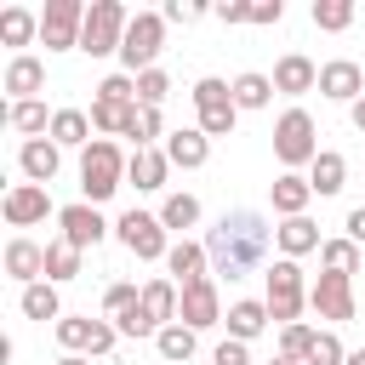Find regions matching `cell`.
Listing matches in <instances>:
<instances>
[{
	"instance_id": "44dd1931",
	"label": "cell",
	"mask_w": 365,
	"mask_h": 365,
	"mask_svg": "<svg viewBox=\"0 0 365 365\" xmlns=\"http://www.w3.org/2000/svg\"><path fill=\"white\" fill-rule=\"evenodd\" d=\"M222 325H228V336H234V342H257V336L274 325V314H268V302H262V297H240V302H228Z\"/></svg>"
},
{
	"instance_id": "f546056e",
	"label": "cell",
	"mask_w": 365,
	"mask_h": 365,
	"mask_svg": "<svg viewBox=\"0 0 365 365\" xmlns=\"http://www.w3.org/2000/svg\"><path fill=\"white\" fill-rule=\"evenodd\" d=\"M51 143H57V148H91V114L57 108V114H51Z\"/></svg>"
},
{
	"instance_id": "9c48e42d",
	"label": "cell",
	"mask_w": 365,
	"mask_h": 365,
	"mask_svg": "<svg viewBox=\"0 0 365 365\" xmlns=\"http://www.w3.org/2000/svg\"><path fill=\"white\" fill-rule=\"evenodd\" d=\"M86 0H46L40 11V46L46 51H80V29H86Z\"/></svg>"
},
{
	"instance_id": "b9f144b4",
	"label": "cell",
	"mask_w": 365,
	"mask_h": 365,
	"mask_svg": "<svg viewBox=\"0 0 365 365\" xmlns=\"http://www.w3.org/2000/svg\"><path fill=\"white\" fill-rule=\"evenodd\" d=\"M308 365H348V348H342V336H336V331H319V336H314V354H308Z\"/></svg>"
},
{
	"instance_id": "e575fe53",
	"label": "cell",
	"mask_w": 365,
	"mask_h": 365,
	"mask_svg": "<svg viewBox=\"0 0 365 365\" xmlns=\"http://www.w3.org/2000/svg\"><path fill=\"white\" fill-rule=\"evenodd\" d=\"M46 279H51V285L80 279V251H74L68 240H46Z\"/></svg>"
},
{
	"instance_id": "e0dca14e",
	"label": "cell",
	"mask_w": 365,
	"mask_h": 365,
	"mask_svg": "<svg viewBox=\"0 0 365 365\" xmlns=\"http://www.w3.org/2000/svg\"><path fill=\"white\" fill-rule=\"evenodd\" d=\"M0 86L11 91V103H34V97L46 91V63H40L34 51H17V57L6 63V74H0Z\"/></svg>"
},
{
	"instance_id": "277c9868",
	"label": "cell",
	"mask_w": 365,
	"mask_h": 365,
	"mask_svg": "<svg viewBox=\"0 0 365 365\" xmlns=\"http://www.w3.org/2000/svg\"><path fill=\"white\" fill-rule=\"evenodd\" d=\"M262 302H268L274 325H297V314L308 308V279H302V268L291 257H274L262 268Z\"/></svg>"
},
{
	"instance_id": "7c38bea8",
	"label": "cell",
	"mask_w": 365,
	"mask_h": 365,
	"mask_svg": "<svg viewBox=\"0 0 365 365\" xmlns=\"http://www.w3.org/2000/svg\"><path fill=\"white\" fill-rule=\"evenodd\" d=\"M57 228H63L57 240H68L74 251H91V245H97V240L108 234V222H103V211H97V205H86V200H74V205H63V211H57Z\"/></svg>"
},
{
	"instance_id": "8992f818",
	"label": "cell",
	"mask_w": 365,
	"mask_h": 365,
	"mask_svg": "<svg viewBox=\"0 0 365 365\" xmlns=\"http://www.w3.org/2000/svg\"><path fill=\"white\" fill-rule=\"evenodd\" d=\"M114 240L137 257V262H165L171 257V234H165V222H160V211H120V222H114Z\"/></svg>"
},
{
	"instance_id": "836d02e7",
	"label": "cell",
	"mask_w": 365,
	"mask_h": 365,
	"mask_svg": "<svg viewBox=\"0 0 365 365\" xmlns=\"http://www.w3.org/2000/svg\"><path fill=\"white\" fill-rule=\"evenodd\" d=\"M359 262H365V257H359V245H354L348 234L319 245V268H325V274H348V279H354V274H359Z\"/></svg>"
},
{
	"instance_id": "83f0119b",
	"label": "cell",
	"mask_w": 365,
	"mask_h": 365,
	"mask_svg": "<svg viewBox=\"0 0 365 365\" xmlns=\"http://www.w3.org/2000/svg\"><path fill=\"white\" fill-rule=\"evenodd\" d=\"M17 308H23V319H63V297H57V285L51 279H40V285H23L17 291Z\"/></svg>"
},
{
	"instance_id": "ab89813d",
	"label": "cell",
	"mask_w": 365,
	"mask_h": 365,
	"mask_svg": "<svg viewBox=\"0 0 365 365\" xmlns=\"http://www.w3.org/2000/svg\"><path fill=\"white\" fill-rule=\"evenodd\" d=\"M165 97H171V74H165V68H143V74H137V103H143V108H160Z\"/></svg>"
},
{
	"instance_id": "4dcf8cb0",
	"label": "cell",
	"mask_w": 365,
	"mask_h": 365,
	"mask_svg": "<svg viewBox=\"0 0 365 365\" xmlns=\"http://www.w3.org/2000/svg\"><path fill=\"white\" fill-rule=\"evenodd\" d=\"M154 348H160V359H165V365H188V359H194V348H200V331H188L182 319H171V325L154 336Z\"/></svg>"
},
{
	"instance_id": "ac0fdd59",
	"label": "cell",
	"mask_w": 365,
	"mask_h": 365,
	"mask_svg": "<svg viewBox=\"0 0 365 365\" xmlns=\"http://www.w3.org/2000/svg\"><path fill=\"white\" fill-rule=\"evenodd\" d=\"M160 148H165V160H171L177 171H200V165L211 160V137H205L200 125H177Z\"/></svg>"
},
{
	"instance_id": "4316f807",
	"label": "cell",
	"mask_w": 365,
	"mask_h": 365,
	"mask_svg": "<svg viewBox=\"0 0 365 365\" xmlns=\"http://www.w3.org/2000/svg\"><path fill=\"white\" fill-rule=\"evenodd\" d=\"M228 91H234V108H240V114H245V108H268V103H274V74L245 68V74L228 80Z\"/></svg>"
},
{
	"instance_id": "f907efd6",
	"label": "cell",
	"mask_w": 365,
	"mask_h": 365,
	"mask_svg": "<svg viewBox=\"0 0 365 365\" xmlns=\"http://www.w3.org/2000/svg\"><path fill=\"white\" fill-rule=\"evenodd\" d=\"M348 365H365V348H348Z\"/></svg>"
},
{
	"instance_id": "1f68e13d",
	"label": "cell",
	"mask_w": 365,
	"mask_h": 365,
	"mask_svg": "<svg viewBox=\"0 0 365 365\" xmlns=\"http://www.w3.org/2000/svg\"><path fill=\"white\" fill-rule=\"evenodd\" d=\"M29 40H40V11L6 6L0 11V46H29Z\"/></svg>"
},
{
	"instance_id": "8d00e7d4",
	"label": "cell",
	"mask_w": 365,
	"mask_h": 365,
	"mask_svg": "<svg viewBox=\"0 0 365 365\" xmlns=\"http://www.w3.org/2000/svg\"><path fill=\"white\" fill-rule=\"evenodd\" d=\"M91 314H63L51 331H57V342H63V354H91Z\"/></svg>"
},
{
	"instance_id": "d6a6232c",
	"label": "cell",
	"mask_w": 365,
	"mask_h": 365,
	"mask_svg": "<svg viewBox=\"0 0 365 365\" xmlns=\"http://www.w3.org/2000/svg\"><path fill=\"white\" fill-rule=\"evenodd\" d=\"M6 125L23 131V143H29V137H51V114H46L40 97H34V103H11V108H6Z\"/></svg>"
},
{
	"instance_id": "f6af8a7d",
	"label": "cell",
	"mask_w": 365,
	"mask_h": 365,
	"mask_svg": "<svg viewBox=\"0 0 365 365\" xmlns=\"http://www.w3.org/2000/svg\"><path fill=\"white\" fill-rule=\"evenodd\" d=\"M217 23H228V29L234 23H251V0H222L217 6Z\"/></svg>"
},
{
	"instance_id": "681fc988",
	"label": "cell",
	"mask_w": 365,
	"mask_h": 365,
	"mask_svg": "<svg viewBox=\"0 0 365 365\" xmlns=\"http://www.w3.org/2000/svg\"><path fill=\"white\" fill-rule=\"evenodd\" d=\"M57 365H91V359H86V354H63Z\"/></svg>"
},
{
	"instance_id": "2e32d148",
	"label": "cell",
	"mask_w": 365,
	"mask_h": 365,
	"mask_svg": "<svg viewBox=\"0 0 365 365\" xmlns=\"http://www.w3.org/2000/svg\"><path fill=\"white\" fill-rule=\"evenodd\" d=\"M165 274H171V285H177V291H188V285L211 279L205 240H177V245H171V257H165Z\"/></svg>"
},
{
	"instance_id": "ee69618b",
	"label": "cell",
	"mask_w": 365,
	"mask_h": 365,
	"mask_svg": "<svg viewBox=\"0 0 365 365\" xmlns=\"http://www.w3.org/2000/svg\"><path fill=\"white\" fill-rule=\"evenodd\" d=\"M205 11H211V6H200V0H171V6H165V23H200Z\"/></svg>"
},
{
	"instance_id": "74e56055",
	"label": "cell",
	"mask_w": 365,
	"mask_h": 365,
	"mask_svg": "<svg viewBox=\"0 0 365 365\" xmlns=\"http://www.w3.org/2000/svg\"><path fill=\"white\" fill-rule=\"evenodd\" d=\"M314 29H325V34H342L348 23H354V0H314Z\"/></svg>"
},
{
	"instance_id": "52a82bcc",
	"label": "cell",
	"mask_w": 365,
	"mask_h": 365,
	"mask_svg": "<svg viewBox=\"0 0 365 365\" xmlns=\"http://www.w3.org/2000/svg\"><path fill=\"white\" fill-rule=\"evenodd\" d=\"M160 51H165V11H137L125 29V46H120V68L125 74L160 68Z\"/></svg>"
},
{
	"instance_id": "816d5d0a",
	"label": "cell",
	"mask_w": 365,
	"mask_h": 365,
	"mask_svg": "<svg viewBox=\"0 0 365 365\" xmlns=\"http://www.w3.org/2000/svg\"><path fill=\"white\" fill-rule=\"evenodd\" d=\"M268 365H297V359H285V354H274V359H268Z\"/></svg>"
},
{
	"instance_id": "ffe728a7",
	"label": "cell",
	"mask_w": 365,
	"mask_h": 365,
	"mask_svg": "<svg viewBox=\"0 0 365 365\" xmlns=\"http://www.w3.org/2000/svg\"><path fill=\"white\" fill-rule=\"evenodd\" d=\"M6 274L17 285H40L46 279V245H34L29 234H11L6 240Z\"/></svg>"
},
{
	"instance_id": "f1b7e54d",
	"label": "cell",
	"mask_w": 365,
	"mask_h": 365,
	"mask_svg": "<svg viewBox=\"0 0 365 365\" xmlns=\"http://www.w3.org/2000/svg\"><path fill=\"white\" fill-rule=\"evenodd\" d=\"M177 308H182V291H177L171 279H148V285H143V314H148L160 331L177 319Z\"/></svg>"
},
{
	"instance_id": "603a6c76",
	"label": "cell",
	"mask_w": 365,
	"mask_h": 365,
	"mask_svg": "<svg viewBox=\"0 0 365 365\" xmlns=\"http://www.w3.org/2000/svg\"><path fill=\"white\" fill-rule=\"evenodd\" d=\"M137 114H143V103L91 97V131H97V137H137Z\"/></svg>"
},
{
	"instance_id": "8fae6325",
	"label": "cell",
	"mask_w": 365,
	"mask_h": 365,
	"mask_svg": "<svg viewBox=\"0 0 365 365\" xmlns=\"http://www.w3.org/2000/svg\"><path fill=\"white\" fill-rule=\"evenodd\" d=\"M0 217H6V228H34V222L57 217L51 188H40V182H11L6 200H0Z\"/></svg>"
},
{
	"instance_id": "7dc6e473",
	"label": "cell",
	"mask_w": 365,
	"mask_h": 365,
	"mask_svg": "<svg viewBox=\"0 0 365 365\" xmlns=\"http://www.w3.org/2000/svg\"><path fill=\"white\" fill-rule=\"evenodd\" d=\"M348 240H354V245H365V205H354V211H348Z\"/></svg>"
},
{
	"instance_id": "7bdbcfd3",
	"label": "cell",
	"mask_w": 365,
	"mask_h": 365,
	"mask_svg": "<svg viewBox=\"0 0 365 365\" xmlns=\"http://www.w3.org/2000/svg\"><path fill=\"white\" fill-rule=\"evenodd\" d=\"M211 365H251V342H234V336H222V342L211 348Z\"/></svg>"
},
{
	"instance_id": "30bf717a",
	"label": "cell",
	"mask_w": 365,
	"mask_h": 365,
	"mask_svg": "<svg viewBox=\"0 0 365 365\" xmlns=\"http://www.w3.org/2000/svg\"><path fill=\"white\" fill-rule=\"evenodd\" d=\"M308 308H314L319 319H331V325H348V319L359 314V302H354V279L319 268V279L308 285Z\"/></svg>"
},
{
	"instance_id": "5b68a950",
	"label": "cell",
	"mask_w": 365,
	"mask_h": 365,
	"mask_svg": "<svg viewBox=\"0 0 365 365\" xmlns=\"http://www.w3.org/2000/svg\"><path fill=\"white\" fill-rule=\"evenodd\" d=\"M125 29H131V11H125L120 0H91L86 29H80V51H86V57H120Z\"/></svg>"
},
{
	"instance_id": "60d3db41",
	"label": "cell",
	"mask_w": 365,
	"mask_h": 365,
	"mask_svg": "<svg viewBox=\"0 0 365 365\" xmlns=\"http://www.w3.org/2000/svg\"><path fill=\"white\" fill-rule=\"evenodd\" d=\"M137 302H143V291H137L131 279H114V285L103 291V319H120V314H131Z\"/></svg>"
},
{
	"instance_id": "7a4b0ae2",
	"label": "cell",
	"mask_w": 365,
	"mask_h": 365,
	"mask_svg": "<svg viewBox=\"0 0 365 365\" xmlns=\"http://www.w3.org/2000/svg\"><path fill=\"white\" fill-rule=\"evenodd\" d=\"M125 165H131V154L114 137H91V148H80V194H86V205L114 200L120 182H125Z\"/></svg>"
},
{
	"instance_id": "3957f363",
	"label": "cell",
	"mask_w": 365,
	"mask_h": 365,
	"mask_svg": "<svg viewBox=\"0 0 365 365\" xmlns=\"http://www.w3.org/2000/svg\"><path fill=\"white\" fill-rule=\"evenodd\" d=\"M274 160H279L285 171H308V165L319 160V125H314V114H308L302 103H291V108L274 120Z\"/></svg>"
},
{
	"instance_id": "6da1fadb",
	"label": "cell",
	"mask_w": 365,
	"mask_h": 365,
	"mask_svg": "<svg viewBox=\"0 0 365 365\" xmlns=\"http://www.w3.org/2000/svg\"><path fill=\"white\" fill-rule=\"evenodd\" d=\"M268 245H274V228L262 211L240 205V211H222V222L205 234V257H211V279H245L257 268H268Z\"/></svg>"
},
{
	"instance_id": "9a60e30c",
	"label": "cell",
	"mask_w": 365,
	"mask_h": 365,
	"mask_svg": "<svg viewBox=\"0 0 365 365\" xmlns=\"http://www.w3.org/2000/svg\"><path fill=\"white\" fill-rule=\"evenodd\" d=\"M17 171H23V182L51 188V177L63 171V148H57L51 137H29V143L17 148Z\"/></svg>"
},
{
	"instance_id": "bcb514c9",
	"label": "cell",
	"mask_w": 365,
	"mask_h": 365,
	"mask_svg": "<svg viewBox=\"0 0 365 365\" xmlns=\"http://www.w3.org/2000/svg\"><path fill=\"white\" fill-rule=\"evenodd\" d=\"M279 17H285V6H279V0H251V23H262V29H268V23H279Z\"/></svg>"
},
{
	"instance_id": "cb8c5ba5",
	"label": "cell",
	"mask_w": 365,
	"mask_h": 365,
	"mask_svg": "<svg viewBox=\"0 0 365 365\" xmlns=\"http://www.w3.org/2000/svg\"><path fill=\"white\" fill-rule=\"evenodd\" d=\"M165 177H171V160H165V148L154 143V148H137L131 154V165H125V182L131 188H143V194H160L165 188Z\"/></svg>"
},
{
	"instance_id": "5bb4252c",
	"label": "cell",
	"mask_w": 365,
	"mask_h": 365,
	"mask_svg": "<svg viewBox=\"0 0 365 365\" xmlns=\"http://www.w3.org/2000/svg\"><path fill=\"white\" fill-rule=\"evenodd\" d=\"M319 97H331V103H359V97H365V68H359L354 57L319 63Z\"/></svg>"
},
{
	"instance_id": "d590c367",
	"label": "cell",
	"mask_w": 365,
	"mask_h": 365,
	"mask_svg": "<svg viewBox=\"0 0 365 365\" xmlns=\"http://www.w3.org/2000/svg\"><path fill=\"white\" fill-rule=\"evenodd\" d=\"M160 222H165V234L194 228V222H200V200H194V194H165V200H160Z\"/></svg>"
},
{
	"instance_id": "7402d4cb",
	"label": "cell",
	"mask_w": 365,
	"mask_h": 365,
	"mask_svg": "<svg viewBox=\"0 0 365 365\" xmlns=\"http://www.w3.org/2000/svg\"><path fill=\"white\" fill-rule=\"evenodd\" d=\"M274 91H285V97L319 91V63H314V57H302V51H285V57L274 63Z\"/></svg>"
},
{
	"instance_id": "f35d334b",
	"label": "cell",
	"mask_w": 365,
	"mask_h": 365,
	"mask_svg": "<svg viewBox=\"0 0 365 365\" xmlns=\"http://www.w3.org/2000/svg\"><path fill=\"white\" fill-rule=\"evenodd\" d=\"M314 336H319V331H314V325H302V319H297V325H279V354H285V359H297V365H308Z\"/></svg>"
},
{
	"instance_id": "d4e9b609",
	"label": "cell",
	"mask_w": 365,
	"mask_h": 365,
	"mask_svg": "<svg viewBox=\"0 0 365 365\" xmlns=\"http://www.w3.org/2000/svg\"><path fill=\"white\" fill-rule=\"evenodd\" d=\"M274 245H279V257H308V251H319L325 240H319V222L314 217H285V222H274Z\"/></svg>"
},
{
	"instance_id": "4fadbf2b",
	"label": "cell",
	"mask_w": 365,
	"mask_h": 365,
	"mask_svg": "<svg viewBox=\"0 0 365 365\" xmlns=\"http://www.w3.org/2000/svg\"><path fill=\"white\" fill-rule=\"evenodd\" d=\"M222 291H217V279H200V285H188L182 291V308H177V319L188 325V331H211V325H222Z\"/></svg>"
},
{
	"instance_id": "484cf974",
	"label": "cell",
	"mask_w": 365,
	"mask_h": 365,
	"mask_svg": "<svg viewBox=\"0 0 365 365\" xmlns=\"http://www.w3.org/2000/svg\"><path fill=\"white\" fill-rule=\"evenodd\" d=\"M342 182H348V160H342L336 148H319V160L308 165V188H314L319 200H331V194H342Z\"/></svg>"
},
{
	"instance_id": "c3c4849f",
	"label": "cell",
	"mask_w": 365,
	"mask_h": 365,
	"mask_svg": "<svg viewBox=\"0 0 365 365\" xmlns=\"http://www.w3.org/2000/svg\"><path fill=\"white\" fill-rule=\"evenodd\" d=\"M348 120H354V131H365V97H359V103H348Z\"/></svg>"
},
{
	"instance_id": "ba28073f",
	"label": "cell",
	"mask_w": 365,
	"mask_h": 365,
	"mask_svg": "<svg viewBox=\"0 0 365 365\" xmlns=\"http://www.w3.org/2000/svg\"><path fill=\"white\" fill-rule=\"evenodd\" d=\"M194 125L205 131V137H228L234 131V120H240V108H234V91H228V80H217V74H205V80H194Z\"/></svg>"
},
{
	"instance_id": "d6986e66",
	"label": "cell",
	"mask_w": 365,
	"mask_h": 365,
	"mask_svg": "<svg viewBox=\"0 0 365 365\" xmlns=\"http://www.w3.org/2000/svg\"><path fill=\"white\" fill-rule=\"evenodd\" d=\"M308 200H314V188H308L302 171H279V177L268 182V205H274L279 222H285V217H308Z\"/></svg>"
}]
</instances>
